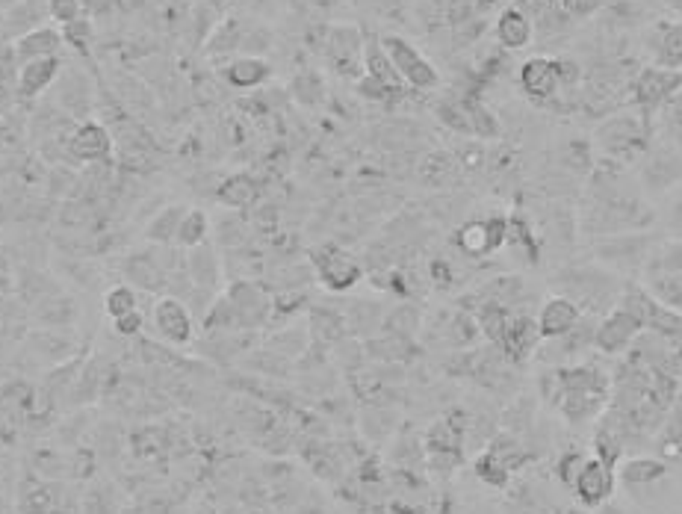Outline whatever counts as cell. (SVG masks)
I'll return each mask as SVG.
<instances>
[{"instance_id": "24", "label": "cell", "mask_w": 682, "mask_h": 514, "mask_svg": "<svg viewBox=\"0 0 682 514\" xmlns=\"http://www.w3.org/2000/svg\"><path fill=\"white\" fill-rule=\"evenodd\" d=\"M260 181L251 175V172H234L228 178L219 181L216 193H213V201L225 210H234V213H246V210H254L260 204Z\"/></svg>"}, {"instance_id": "15", "label": "cell", "mask_w": 682, "mask_h": 514, "mask_svg": "<svg viewBox=\"0 0 682 514\" xmlns=\"http://www.w3.org/2000/svg\"><path fill=\"white\" fill-rule=\"evenodd\" d=\"M615 488H618V473L612 467H606L603 461H597L594 455H588V461L579 470V476H576L570 491L579 500V506L594 512V509H603L612 500Z\"/></svg>"}, {"instance_id": "4", "label": "cell", "mask_w": 682, "mask_h": 514, "mask_svg": "<svg viewBox=\"0 0 682 514\" xmlns=\"http://www.w3.org/2000/svg\"><path fill=\"white\" fill-rule=\"evenodd\" d=\"M308 263L313 269V281H319L328 293H337V296L355 290L367 275L364 260L337 243H322V246L310 249Z\"/></svg>"}, {"instance_id": "6", "label": "cell", "mask_w": 682, "mask_h": 514, "mask_svg": "<svg viewBox=\"0 0 682 514\" xmlns=\"http://www.w3.org/2000/svg\"><path fill=\"white\" fill-rule=\"evenodd\" d=\"M682 92V68H659V65H647L641 68L632 83H629V104L638 110V116L644 122L653 125V119L659 116V110Z\"/></svg>"}, {"instance_id": "21", "label": "cell", "mask_w": 682, "mask_h": 514, "mask_svg": "<svg viewBox=\"0 0 682 514\" xmlns=\"http://www.w3.org/2000/svg\"><path fill=\"white\" fill-rule=\"evenodd\" d=\"M62 74L60 57H42V60H30V63L18 65V77H15V95L24 101L42 98Z\"/></svg>"}, {"instance_id": "33", "label": "cell", "mask_w": 682, "mask_h": 514, "mask_svg": "<svg viewBox=\"0 0 682 514\" xmlns=\"http://www.w3.org/2000/svg\"><path fill=\"white\" fill-rule=\"evenodd\" d=\"M367 358L370 361H381V364H405L414 355V340L390 334V331H378L364 340Z\"/></svg>"}, {"instance_id": "7", "label": "cell", "mask_w": 682, "mask_h": 514, "mask_svg": "<svg viewBox=\"0 0 682 514\" xmlns=\"http://www.w3.org/2000/svg\"><path fill=\"white\" fill-rule=\"evenodd\" d=\"M381 45L390 57V63L396 68V74L402 77V83L414 92H432L443 83L437 65L405 36H396V33H387L381 36Z\"/></svg>"}, {"instance_id": "25", "label": "cell", "mask_w": 682, "mask_h": 514, "mask_svg": "<svg viewBox=\"0 0 682 514\" xmlns=\"http://www.w3.org/2000/svg\"><path fill=\"white\" fill-rule=\"evenodd\" d=\"M222 80L237 89V92H251V89H260L269 83L272 77V65L263 57H248V54H240V57H231L225 60V65L219 68Z\"/></svg>"}, {"instance_id": "47", "label": "cell", "mask_w": 682, "mask_h": 514, "mask_svg": "<svg viewBox=\"0 0 682 514\" xmlns=\"http://www.w3.org/2000/svg\"><path fill=\"white\" fill-rule=\"evenodd\" d=\"M293 95L305 104V107H316L322 98H325V83H322V77L316 74V71H302V74H296V80H293Z\"/></svg>"}, {"instance_id": "54", "label": "cell", "mask_w": 682, "mask_h": 514, "mask_svg": "<svg viewBox=\"0 0 682 514\" xmlns=\"http://www.w3.org/2000/svg\"><path fill=\"white\" fill-rule=\"evenodd\" d=\"M251 514H254V512H251Z\"/></svg>"}, {"instance_id": "41", "label": "cell", "mask_w": 682, "mask_h": 514, "mask_svg": "<svg viewBox=\"0 0 682 514\" xmlns=\"http://www.w3.org/2000/svg\"><path fill=\"white\" fill-rule=\"evenodd\" d=\"M139 302H142V293H136L130 284H113L104 293V311H107L110 320H119V317L130 314V311H139L142 308Z\"/></svg>"}, {"instance_id": "36", "label": "cell", "mask_w": 682, "mask_h": 514, "mask_svg": "<svg viewBox=\"0 0 682 514\" xmlns=\"http://www.w3.org/2000/svg\"><path fill=\"white\" fill-rule=\"evenodd\" d=\"M98 222V210L86 198H68L62 201L57 210V225L65 228L68 234H89Z\"/></svg>"}, {"instance_id": "14", "label": "cell", "mask_w": 682, "mask_h": 514, "mask_svg": "<svg viewBox=\"0 0 682 514\" xmlns=\"http://www.w3.org/2000/svg\"><path fill=\"white\" fill-rule=\"evenodd\" d=\"M644 331L641 320L626 311V308H612L606 317L597 320V328H594V349L600 355H609V358H623L632 343L638 340V334Z\"/></svg>"}, {"instance_id": "30", "label": "cell", "mask_w": 682, "mask_h": 514, "mask_svg": "<svg viewBox=\"0 0 682 514\" xmlns=\"http://www.w3.org/2000/svg\"><path fill=\"white\" fill-rule=\"evenodd\" d=\"M644 290L665 308L682 314V272H665V269H644L641 272Z\"/></svg>"}, {"instance_id": "32", "label": "cell", "mask_w": 682, "mask_h": 514, "mask_svg": "<svg viewBox=\"0 0 682 514\" xmlns=\"http://www.w3.org/2000/svg\"><path fill=\"white\" fill-rule=\"evenodd\" d=\"M615 473H618V482L623 488L635 491V488H647V485L665 479L668 476V464L659 461V458H647V455L641 458L638 455V458H626Z\"/></svg>"}, {"instance_id": "17", "label": "cell", "mask_w": 682, "mask_h": 514, "mask_svg": "<svg viewBox=\"0 0 682 514\" xmlns=\"http://www.w3.org/2000/svg\"><path fill=\"white\" fill-rule=\"evenodd\" d=\"M116 154V136L113 130L101 122H77V128L71 133V157L74 163H113Z\"/></svg>"}, {"instance_id": "43", "label": "cell", "mask_w": 682, "mask_h": 514, "mask_svg": "<svg viewBox=\"0 0 682 514\" xmlns=\"http://www.w3.org/2000/svg\"><path fill=\"white\" fill-rule=\"evenodd\" d=\"M355 92H358V98H364V101H370V104H393V101H399L408 89H393V86L375 80L370 74H361V77L355 80Z\"/></svg>"}, {"instance_id": "44", "label": "cell", "mask_w": 682, "mask_h": 514, "mask_svg": "<svg viewBox=\"0 0 682 514\" xmlns=\"http://www.w3.org/2000/svg\"><path fill=\"white\" fill-rule=\"evenodd\" d=\"M60 33L62 42H65L71 51H77V54H89V48H92V42H95V24H92L89 15H83V18H77V21L60 27Z\"/></svg>"}, {"instance_id": "12", "label": "cell", "mask_w": 682, "mask_h": 514, "mask_svg": "<svg viewBox=\"0 0 682 514\" xmlns=\"http://www.w3.org/2000/svg\"><path fill=\"white\" fill-rule=\"evenodd\" d=\"M151 328L166 346H192L198 322L189 314L184 299L178 296H157L151 308Z\"/></svg>"}, {"instance_id": "1", "label": "cell", "mask_w": 682, "mask_h": 514, "mask_svg": "<svg viewBox=\"0 0 682 514\" xmlns=\"http://www.w3.org/2000/svg\"><path fill=\"white\" fill-rule=\"evenodd\" d=\"M544 399H550L570 426H585L603 414L612 399V379L594 364L556 367L541 379Z\"/></svg>"}, {"instance_id": "48", "label": "cell", "mask_w": 682, "mask_h": 514, "mask_svg": "<svg viewBox=\"0 0 682 514\" xmlns=\"http://www.w3.org/2000/svg\"><path fill=\"white\" fill-rule=\"evenodd\" d=\"M45 9H48V18L57 24V27H65L77 18L86 15L83 3L80 0H45Z\"/></svg>"}, {"instance_id": "53", "label": "cell", "mask_w": 682, "mask_h": 514, "mask_svg": "<svg viewBox=\"0 0 682 514\" xmlns=\"http://www.w3.org/2000/svg\"><path fill=\"white\" fill-rule=\"evenodd\" d=\"M671 6H674V9H680L682 12V0H671Z\"/></svg>"}, {"instance_id": "8", "label": "cell", "mask_w": 682, "mask_h": 514, "mask_svg": "<svg viewBox=\"0 0 682 514\" xmlns=\"http://www.w3.org/2000/svg\"><path fill=\"white\" fill-rule=\"evenodd\" d=\"M364 42L367 36L355 24H328L322 30V57L352 83L364 74Z\"/></svg>"}, {"instance_id": "35", "label": "cell", "mask_w": 682, "mask_h": 514, "mask_svg": "<svg viewBox=\"0 0 682 514\" xmlns=\"http://www.w3.org/2000/svg\"><path fill=\"white\" fill-rule=\"evenodd\" d=\"M210 234H213V222H210V213L201 210V207H186L184 219L178 225V237H175V246L181 249H198L204 243H210Z\"/></svg>"}, {"instance_id": "3", "label": "cell", "mask_w": 682, "mask_h": 514, "mask_svg": "<svg viewBox=\"0 0 682 514\" xmlns=\"http://www.w3.org/2000/svg\"><path fill=\"white\" fill-rule=\"evenodd\" d=\"M650 136H653V125L644 122L635 113H618L609 116L600 128H597V142L600 148L620 163V166H638L641 157L650 151Z\"/></svg>"}, {"instance_id": "11", "label": "cell", "mask_w": 682, "mask_h": 514, "mask_svg": "<svg viewBox=\"0 0 682 514\" xmlns=\"http://www.w3.org/2000/svg\"><path fill=\"white\" fill-rule=\"evenodd\" d=\"M508 234V216H485V219H467L455 231V249L470 260H485L505 249Z\"/></svg>"}, {"instance_id": "16", "label": "cell", "mask_w": 682, "mask_h": 514, "mask_svg": "<svg viewBox=\"0 0 682 514\" xmlns=\"http://www.w3.org/2000/svg\"><path fill=\"white\" fill-rule=\"evenodd\" d=\"M517 83H520V92L529 101L547 104V101L558 98V92L564 89L561 86V71H558V57H529V60H523L520 71H517Z\"/></svg>"}, {"instance_id": "22", "label": "cell", "mask_w": 682, "mask_h": 514, "mask_svg": "<svg viewBox=\"0 0 682 514\" xmlns=\"http://www.w3.org/2000/svg\"><path fill=\"white\" fill-rule=\"evenodd\" d=\"M494 36L502 51H523L535 39V21L523 6H505L496 15Z\"/></svg>"}, {"instance_id": "26", "label": "cell", "mask_w": 682, "mask_h": 514, "mask_svg": "<svg viewBox=\"0 0 682 514\" xmlns=\"http://www.w3.org/2000/svg\"><path fill=\"white\" fill-rule=\"evenodd\" d=\"M461 175V163L452 151H429L417 163V181L429 190H452Z\"/></svg>"}, {"instance_id": "50", "label": "cell", "mask_w": 682, "mask_h": 514, "mask_svg": "<svg viewBox=\"0 0 682 514\" xmlns=\"http://www.w3.org/2000/svg\"><path fill=\"white\" fill-rule=\"evenodd\" d=\"M110 322H113V331H116L119 337H139L142 328H145V314H142V308H139V311H130V314H124L119 320Z\"/></svg>"}, {"instance_id": "52", "label": "cell", "mask_w": 682, "mask_h": 514, "mask_svg": "<svg viewBox=\"0 0 682 514\" xmlns=\"http://www.w3.org/2000/svg\"><path fill=\"white\" fill-rule=\"evenodd\" d=\"M83 3V9H86V15H101L113 0H80Z\"/></svg>"}, {"instance_id": "10", "label": "cell", "mask_w": 682, "mask_h": 514, "mask_svg": "<svg viewBox=\"0 0 682 514\" xmlns=\"http://www.w3.org/2000/svg\"><path fill=\"white\" fill-rule=\"evenodd\" d=\"M225 299L231 302V308L237 311V320L243 331H257L266 328L272 322V293L254 281V278H234L231 284H225Z\"/></svg>"}, {"instance_id": "45", "label": "cell", "mask_w": 682, "mask_h": 514, "mask_svg": "<svg viewBox=\"0 0 682 514\" xmlns=\"http://www.w3.org/2000/svg\"><path fill=\"white\" fill-rule=\"evenodd\" d=\"M659 225L665 228V237L682 240V184L665 193V204L659 213Z\"/></svg>"}, {"instance_id": "37", "label": "cell", "mask_w": 682, "mask_h": 514, "mask_svg": "<svg viewBox=\"0 0 682 514\" xmlns=\"http://www.w3.org/2000/svg\"><path fill=\"white\" fill-rule=\"evenodd\" d=\"M33 308H36V320H42L45 328H62L65 331L71 322L77 320V302L68 293H62V290L51 293L42 302H36Z\"/></svg>"}, {"instance_id": "9", "label": "cell", "mask_w": 682, "mask_h": 514, "mask_svg": "<svg viewBox=\"0 0 682 514\" xmlns=\"http://www.w3.org/2000/svg\"><path fill=\"white\" fill-rule=\"evenodd\" d=\"M437 119L440 125L452 130V133H461V136H470V139H496L499 136V119L494 113L476 101V98H449L443 104H437Z\"/></svg>"}, {"instance_id": "38", "label": "cell", "mask_w": 682, "mask_h": 514, "mask_svg": "<svg viewBox=\"0 0 682 514\" xmlns=\"http://www.w3.org/2000/svg\"><path fill=\"white\" fill-rule=\"evenodd\" d=\"M364 74H370V77L387 83V86H393V89H408L402 83V77L396 74V68L390 63V57H387V51H384V45H381L378 36H370L364 42Z\"/></svg>"}, {"instance_id": "51", "label": "cell", "mask_w": 682, "mask_h": 514, "mask_svg": "<svg viewBox=\"0 0 682 514\" xmlns=\"http://www.w3.org/2000/svg\"><path fill=\"white\" fill-rule=\"evenodd\" d=\"M18 57H15V48L12 45H0V86L3 83H15L18 77Z\"/></svg>"}, {"instance_id": "27", "label": "cell", "mask_w": 682, "mask_h": 514, "mask_svg": "<svg viewBox=\"0 0 682 514\" xmlns=\"http://www.w3.org/2000/svg\"><path fill=\"white\" fill-rule=\"evenodd\" d=\"M308 334L310 340L319 343V346H337L340 340L352 337L343 308H331V305H310Z\"/></svg>"}, {"instance_id": "34", "label": "cell", "mask_w": 682, "mask_h": 514, "mask_svg": "<svg viewBox=\"0 0 682 514\" xmlns=\"http://www.w3.org/2000/svg\"><path fill=\"white\" fill-rule=\"evenodd\" d=\"M423 325H426L423 308H420L417 302L402 299L399 305L387 308V317H384L381 331H390V334H399V337L417 340V337H420V331H423Z\"/></svg>"}, {"instance_id": "20", "label": "cell", "mask_w": 682, "mask_h": 514, "mask_svg": "<svg viewBox=\"0 0 682 514\" xmlns=\"http://www.w3.org/2000/svg\"><path fill=\"white\" fill-rule=\"evenodd\" d=\"M186 272L192 287L198 290H210V293H222L225 290V257L219 255L216 243H204L198 249L186 252Z\"/></svg>"}, {"instance_id": "40", "label": "cell", "mask_w": 682, "mask_h": 514, "mask_svg": "<svg viewBox=\"0 0 682 514\" xmlns=\"http://www.w3.org/2000/svg\"><path fill=\"white\" fill-rule=\"evenodd\" d=\"M228 213H231V216H222V219L216 222V228H213L216 246H222V249H228V252L246 249L248 240H251L246 222L240 219V213H234V210H228Z\"/></svg>"}, {"instance_id": "18", "label": "cell", "mask_w": 682, "mask_h": 514, "mask_svg": "<svg viewBox=\"0 0 682 514\" xmlns=\"http://www.w3.org/2000/svg\"><path fill=\"white\" fill-rule=\"evenodd\" d=\"M124 284H130L142 296H166V272L154 255V246L136 249L122 260Z\"/></svg>"}, {"instance_id": "13", "label": "cell", "mask_w": 682, "mask_h": 514, "mask_svg": "<svg viewBox=\"0 0 682 514\" xmlns=\"http://www.w3.org/2000/svg\"><path fill=\"white\" fill-rule=\"evenodd\" d=\"M638 181L650 193H668L682 184V151L671 142L650 145V151L638 163Z\"/></svg>"}, {"instance_id": "23", "label": "cell", "mask_w": 682, "mask_h": 514, "mask_svg": "<svg viewBox=\"0 0 682 514\" xmlns=\"http://www.w3.org/2000/svg\"><path fill=\"white\" fill-rule=\"evenodd\" d=\"M582 317L585 314L579 311L576 302H570L567 296L556 293V296H550V299L541 302V308L535 314V322H538V331H541L544 340H556L561 334L573 331L582 322Z\"/></svg>"}, {"instance_id": "31", "label": "cell", "mask_w": 682, "mask_h": 514, "mask_svg": "<svg viewBox=\"0 0 682 514\" xmlns=\"http://www.w3.org/2000/svg\"><path fill=\"white\" fill-rule=\"evenodd\" d=\"M653 65L659 68H682V18L680 21H662L650 39Z\"/></svg>"}, {"instance_id": "19", "label": "cell", "mask_w": 682, "mask_h": 514, "mask_svg": "<svg viewBox=\"0 0 682 514\" xmlns=\"http://www.w3.org/2000/svg\"><path fill=\"white\" fill-rule=\"evenodd\" d=\"M541 343H544V337H541V331H538L535 317L526 314V311H517V314L511 317V322H508V328H505L499 346H494V349L505 358V361L523 364V361H529V358L538 352Z\"/></svg>"}, {"instance_id": "5", "label": "cell", "mask_w": 682, "mask_h": 514, "mask_svg": "<svg viewBox=\"0 0 682 514\" xmlns=\"http://www.w3.org/2000/svg\"><path fill=\"white\" fill-rule=\"evenodd\" d=\"M662 237L653 231H632V234H615V237H603L591 243V260L615 269L618 275L635 272L641 275L650 263V255L656 249Z\"/></svg>"}, {"instance_id": "2", "label": "cell", "mask_w": 682, "mask_h": 514, "mask_svg": "<svg viewBox=\"0 0 682 514\" xmlns=\"http://www.w3.org/2000/svg\"><path fill=\"white\" fill-rule=\"evenodd\" d=\"M553 284H556V293L576 302L585 317H597V320L606 317L612 308H618L623 287H626L623 275L597 260L561 266L553 275Z\"/></svg>"}, {"instance_id": "29", "label": "cell", "mask_w": 682, "mask_h": 514, "mask_svg": "<svg viewBox=\"0 0 682 514\" xmlns=\"http://www.w3.org/2000/svg\"><path fill=\"white\" fill-rule=\"evenodd\" d=\"M57 101H60V110L71 119H80L86 122L89 110H92V83L80 74V71H62L60 80H57Z\"/></svg>"}, {"instance_id": "49", "label": "cell", "mask_w": 682, "mask_h": 514, "mask_svg": "<svg viewBox=\"0 0 682 514\" xmlns=\"http://www.w3.org/2000/svg\"><path fill=\"white\" fill-rule=\"evenodd\" d=\"M585 461H588V455H582V452H564L561 458H558L556 464V476L558 482L564 485V488H573V482H576V476H579V470L585 467Z\"/></svg>"}, {"instance_id": "28", "label": "cell", "mask_w": 682, "mask_h": 514, "mask_svg": "<svg viewBox=\"0 0 682 514\" xmlns=\"http://www.w3.org/2000/svg\"><path fill=\"white\" fill-rule=\"evenodd\" d=\"M12 48H15L18 63H30V60H42V57H60L65 42H62V33L57 27L42 24V27H33L30 33L18 36L12 42Z\"/></svg>"}, {"instance_id": "42", "label": "cell", "mask_w": 682, "mask_h": 514, "mask_svg": "<svg viewBox=\"0 0 682 514\" xmlns=\"http://www.w3.org/2000/svg\"><path fill=\"white\" fill-rule=\"evenodd\" d=\"M473 467H476V476H479L488 488H505V485L511 482V476H514V473H511L488 447L479 452V458L473 461Z\"/></svg>"}, {"instance_id": "39", "label": "cell", "mask_w": 682, "mask_h": 514, "mask_svg": "<svg viewBox=\"0 0 682 514\" xmlns=\"http://www.w3.org/2000/svg\"><path fill=\"white\" fill-rule=\"evenodd\" d=\"M184 213H186L184 204H169V207H163L160 213H154L151 222L145 225V240H148L151 246H169V243H175L178 225H181Z\"/></svg>"}, {"instance_id": "46", "label": "cell", "mask_w": 682, "mask_h": 514, "mask_svg": "<svg viewBox=\"0 0 682 514\" xmlns=\"http://www.w3.org/2000/svg\"><path fill=\"white\" fill-rule=\"evenodd\" d=\"M650 269H665V272H682V240L662 237L650 255Z\"/></svg>"}]
</instances>
